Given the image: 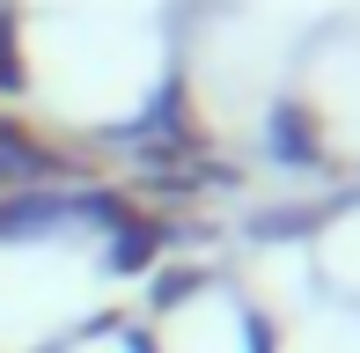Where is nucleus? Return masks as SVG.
<instances>
[{
    "label": "nucleus",
    "instance_id": "obj_2",
    "mask_svg": "<svg viewBox=\"0 0 360 353\" xmlns=\"http://www.w3.org/2000/svg\"><path fill=\"white\" fill-rule=\"evenodd\" d=\"M52 148H37V140L22 133V125H8L0 118V184H15V191H30L37 176H52Z\"/></svg>",
    "mask_w": 360,
    "mask_h": 353
},
{
    "label": "nucleus",
    "instance_id": "obj_1",
    "mask_svg": "<svg viewBox=\"0 0 360 353\" xmlns=\"http://www.w3.org/2000/svg\"><path fill=\"white\" fill-rule=\"evenodd\" d=\"M74 221V199H59V191H8L0 199V243H44V236H59Z\"/></svg>",
    "mask_w": 360,
    "mask_h": 353
},
{
    "label": "nucleus",
    "instance_id": "obj_3",
    "mask_svg": "<svg viewBox=\"0 0 360 353\" xmlns=\"http://www.w3.org/2000/svg\"><path fill=\"white\" fill-rule=\"evenodd\" d=\"M22 82V67H15V15H0V89Z\"/></svg>",
    "mask_w": 360,
    "mask_h": 353
}]
</instances>
